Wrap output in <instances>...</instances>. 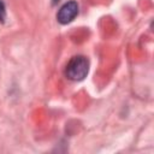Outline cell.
<instances>
[{"mask_svg":"<svg viewBox=\"0 0 154 154\" xmlns=\"http://www.w3.org/2000/svg\"><path fill=\"white\" fill-rule=\"evenodd\" d=\"M89 72V61L83 55L72 57L65 66V76L67 79L73 82L83 81Z\"/></svg>","mask_w":154,"mask_h":154,"instance_id":"6da1fadb","label":"cell"},{"mask_svg":"<svg viewBox=\"0 0 154 154\" xmlns=\"http://www.w3.org/2000/svg\"><path fill=\"white\" fill-rule=\"evenodd\" d=\"M78 14V5L76 1H67L65 2L57 13V20L60 24H69L71 23L76 16Z\"/></svg>","mask_w":154,"mask_h":154,"instance_id":"7a4b0ae2","label":"cell"},{"mask_svg":"<svg viewBox=\"0 0 154 154\" xmlns=\"http://www.w3.org/2000/svg\"><path fill=\"white\" fill-rule=\"evenodd\" d=\"M6 19V8H5V4L0 0V22L4 23Z\"/></svg>","mask_w":154,"mask_h":154,"instance_id":"3957f363","label":"cell"},{"mask_svg":"<svg viewBox=\"0 0 154 154\" xmlns=\"http://www.w3.org/2000/svg\"><path fill=\"white\" fill-rule=\"evenodd\" d=\"M58 1H59V0H53V5H55V4L58 2Z\"/></svg>","mask_w":154,"mask_h":154,"instance_id":"277c9868","label":"cell"}]
</instances>
